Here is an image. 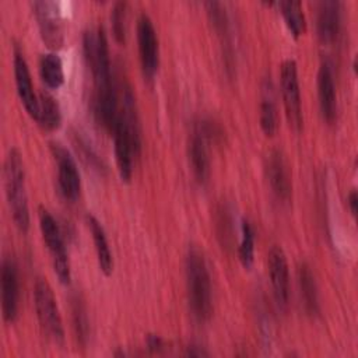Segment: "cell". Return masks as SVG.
<instances>
[{
  "instance_id": "obj_1",
  "label": "cell",
  "mask_w": 358,
  "mask_h": 358,
  "mask_svg": "<svg viewBox=\"0 0 358 358\" xmlns=\"http://www.w3.org/2000/svg\"><path fill=\"white\" fill-rule=\"evenodd\" d=\"M112 133L119 176L123 182H129L133 175L134 157L138 155L141 147L140 126L134 109V98L130 90L124 91L123 108L119 112V117Z\"/></svg>"
},
{
  "instance_id": "obj_2",
  "label": "cell",
  "mask_w": 358,
  "mask_h": 358,
  "mask_svg": "<svg viewBox=\"0 0 358 358\" xmlns=\"http://www.w3.org/2000/svg\"><path fill=\"white\" fill-rule=\"evenodd\" d=\"M186 282L193 316L199 322L208 320L213 312L210 273L203 253L196 248L189 249L186 256Z\"/></svg>"
},
{
  "instance_id": "obj_3",
  "label": "cell",
  "mask_w": 358,
  "mask_h": 358,
  "mask_svg": "<svg viewBox=\"0 0 358 358\" xmlns=\"http://www.w3.org/2000/svg\"><path fill=\"white\" fill-rule=\"evenodd\" d=\"M4 186L14 224L20 232L27 234L29 228V208L25 189V173L21 154L15 148L8 151L4 161Z\"/></svg>"
},
{
  "instance_id": "obj_4",
  "label": "cell",
  "mask_w": 358,
  "mask_h": 358,
  "mask_svg": "<svg viewBox=\"0 0 358 358\" xmlns=\"http://www.w3.org/2000/svg\"><path fill=\"white\" fill-rule=\"evenodd\" d=\"M39 227H41V232L46 243V248L50 253L55 274L57 275L62 284L64 285L70 284V280H71L70 263H69L64 241L62 236V231L56 220L53 218V215L43 207L39 208Z\"/></svg>"
},
{
  "instance_id": "obj_5",
  "label": "cell",
  "mask_w": 358,
  "mask_h": 358,
  "mask_svg": "<svg viewBox=\"0 0 358 358\" xmlns=\"http://www.w3.org/2000/svg\"><path fill=\"white\" fill-rule=\"evenodd\" d=\"M34 303L39 324L45 334L55 341L56 344L63 343L64 340V330L62 316L53 295V291L48 281L39 278L35 282L34 288Z\"/></svg>"
},
{
  "instance_id": "obj_6",
  "label": "cell",
  "mask_w": 358,
  "mask_h": 358,
  "mask_svg": "<svg viewBox=\"0 0 358 358\" xmlns=\"http://www.w3.org/2000/svg\"><path fill=\"white\" fill-rule=\"evenodd\" d=\"M280 84H281V94H282V101H284L288 122L294 129L299 130L302 127V105H301L298 69L294 60L288 59L281 64Z\"/></svg>"
},
{
  "instance_id": "obj_7",
  "label": "cell",
  "mask_w": 358,
  "mask_h": 358,
  "mask_svg": "<svg viewBox=\"0 0 358 358\" xmlns=\"http://www.w3.org/2000/svg\"><path fill=\"white\" fill-rule=\"evenodd\" d=\"M137 42L143 74L147 80H152L159 64V48L154 24L144 13L137 21Z\"/></svg>"
},
{
  "instance_id": "obj_8",
  "label": "cell",
  "mask_w": 358,
  "mask_h": 358,
  "mask_svg": "<svg viewBox=\"0 0 358 358\" xmlns=\"http://www.w3.org/2000/svg\"><path fill=\"white\" fill-rule=\"evenodd\" d=\"M50 150L57 166L59 189L66 200L74 201L78 199L81 190V180L76 161L62 144L50 143Z\"/></svg>"
},
{
  "instance_id": "obj_9",
  "label": "cell",
  "mask_w": 358,
  "mask_h": 358,
  "mask_svg": "<svg viewBox=\"0 0 358 358\" xmlns=\"http://www.w3.org/2000/svg\"><path fill=\"white\" fill-rule=\"evenodd\" d=\"M211 136V126L197 123L193 127L189 140V158L193 175L200 185H204L210 176V158L207 143Z\"/></svg>"
},
{
  "instance_id": "obj_10",
  "label": "cell",
  "mask_w": 358,
  "mask_h": 358,
  "mask_svg": "<svg viewBox=\"0 0 358 358\" xmlns=\"http://www.w3.org/2000/svg\"><path fill=\"white\" fill-rule=\"evenodd\" d=\"M32 8L46 46L50 49L60 48L63 43V24L57 6L50 1H36Z\"/></svg>"
},
{
  "instance_id": "obj_11",
  "label": "cell",
  "mask_w": 358,
  "mask_h": 358,
  "mask_svg": "<svg viewBox=\"0 0 358 358\" xmlns=\"http://www.w3.org/2000/svg\"><path fill=\"white\" fill-rule=\"evenodd\" d=\"M18 271L13 260L4 259L1 264V310L6 322L15 320L18 313Z\"/></svg>"
},
{
  "instance_id": "obj_12",
  "label": "cell",
  "mask_w": 358,
  "mask_h": 358,
  "mask_svg": "<svg viewBox=\"0 0 358 358\" xmlns=\"http://www.w3.org/2000/svg\"><path fill=\"white\" fill-rule=\"evenodd\" d=\"M268 274L275 301L285 306L289 295V273L285 253L280 246H273L268 252Z\"/></svg>"
},
{
  "instance_id": "obj_13",
  "label": "cell",
  "mask_w": 358,
  "mask_h": 358,
  "mask_svg": "<svg viewBox=\"0 0 358 358\" xmlns=\"http://www.w3.org/2000/svg\"><path fill=\"white\" fill-rule=\"evenodd\" d=\"M14 77L17 94L21 99V103L24 105L27 113L36 120L39 113V98L35 95L28 64L21 52L18 50H15L14 53Z\"/></svg>"
},
{
  "instance_id": "obj_14",
  "label": "cell",
  "mask_w": 358,
  "mask_h": 358,
  "mask_svg": "<svg viewBox=\"0 0 358 358\" xmlns=\"http://www.w3.org/2000/svg\"><path fill=\"white\" fill-rule=\"evenodd\" d=\"M316 28L322 43L330 45L337 41L341 28V6L338 1L319 3Z\"/></svg>"
},
{
  "instance_id": "obj_15",
  "label": "cell",
  "mask_w": 358,
  "mask_h": 358,
  "mask_svg": "<svg viewBox=\"0 0 358 358\" xmlns=\"http://www.w3.org/2000/svg\"><path fill=\"white\" fill-rule=\"evenodd\" d=\"M317 96L323 119L327 123L334 122L337 113L336 87L331 66L327 62H323L317 71Z\"/></svg>"
},
{
  "instance_id": "obj_16",
  "label": "cell",
  "mask_w": 358,
  "mask_h": 358,
  "mask_svg": "<svg viewBox=\"0 0 358 358\" xmlns=\"http://www.w3.org/2000/svg\"><path fill=\"white\" fill-rule=\"evenodd\" d=\"M267 176L273 192L280 200H288L291 194V182L284 157L280 151H273L267 164Z\"/></svg>"
},
{
  "instance_id": "obj_17",
  "label": "cell",
  "mask_w": 358,
  "mask_h": 358,
  "mask_svg": "<svg viewBox=\"0 0 358 358\" xmlns=\"http://www.w3.org/2000/svg\"><path fill=\"white\" fill-rule=\"evenodd\" d=\"M87 222H88V228L92 235L94 245H95L99 268L105 275H110L113 271V257H112V252H110L105 231H103L102 225L99 224V221L94 215H88Z\"/></svg>"
},
{
  "instance_id": "obj_18",
  "label": "cell",
  "mask_w": 358,
  "mask_h": 358,
  "mask_svg": "<svg viewBox=\"0 0 358 358\" xmlns=\"http://www.w3.org/2000/svg\"><path fill=\"white\" fill-rule=\"evenodd\" d=\"M260 126L266 136L271 137L275 134L277 123V108L274 102L273 84L270 80H266L262 85V99H260Z\"/></svg>"
},
{
  "instance_id": "obj_19",
  "label": "cell",
  "mask_w": 358,
  "mask_h": 358,
  "mask_svg": "<svg viewBox=\"0 0 358 358\" xmlns=\"http://www.w3.org/2000/svg\"><path fill=\"white\" fill-rule=\"evenodd\" d=\"M298 282L301 288V296L303 306L309 315H316L319 312V296L315 277L308 264L302 263L298 268Z\"/></svg>"
},
{
  "instance_id": "obj_20",
  "label": "cell",
  "mask_w": 358,
  "mask_h": 358,
  "mask_svg": "<svg viewBox=\"0 0 358 358\" xmlns=\"http://www.w3.org/2000/svg\"><path fill=\"white\" fill-rule=\"evenodd\" d=\"M39 73L43 84L50 90H57L64 83L63 63L56 53H46L41 57Z\"/></svg>"
},
{
  "instance_id": "obj_21",
  "label": "cell",
  "mask_w": 358,
  "mask_h": 358,
  "mask_svg": "<svg viewBox=\"0 0 358 358\" xmlns=\"http://www.w3.org/2000/svg\"><path fill=\"white\" fill-rule=\"evenodd\" d=\"M36 122L45 130H56L62 123V113L57 101L48 92H41L39 95V113Z\"/></svg>"
},
{
  "instance_id": "obj_22",
  "label": "cell",
  "mask_w": 358,
  "mask_h": 358,
  "mask_svg": "<svg viewBox=\"0 0 358 358\" xmlns=\"http://www.w3.org/2000/svg\"><path fill=\"white\" fill-rule=\"evenodd\" d=\"M278 7L281 10V15L285 21V25L294 38H299L306 28L305 15L302 13L301 3L298 1H280Z\"/></svg>"
},
{
  "instance_id": "obj_23",
  "label": "cell",
  "mask_w": 358,
  "mask_h": 358,
  "mask_svg": "<svg viewBox=\"0 0 358 358\" xmlns=\"http://www.w3.org/2000/svg\"><path fill=\"white\" fill-rule=\"evenodd\" d=\"M238 256L245 268H250L255 260V231L248 221L242 222V238L238 248Z\"/></svg>"
},
{
  "instance_id": "obj_24",
  "label": "cell",
  "mask_w": 358,
  "mask_h": 358,
  "mask_svg": "<svg viewBox=\"0 0 358 358\" xmlns=\"http://www.w3.org/2000/svg\"><path fill=\"white\" fill-rule=\"evenodd\" d=\"M206 8L214 29L218 32V35L225 36L228 34V17L222 4L217 1H208L206 3Z\"/></svg>"
},
{
  "instance_id": "obj_25",
  "label": "cell",
  "mask_w": 358,
  "mask_h": 358,
  "mask_svg": "<svg viewBox=\"0 0 358 358\" xmlns=\"http://www.w3.org/2000/svg\"><path fill=\"white\" fill-rule=\"evenodd\" d=\"M73 320H74V329L77 338L85 344L87 337H88V320H87V313L85 308L81 301L74 299L73 302Z\"/></svg>"
},
{
  "instance_id": "obj_26",
  "label": "cell",
  "mask_w": 358,
  "mask_h": 358,
  "mask_svg": "<svg viewBox=\"0 0 358 358\" xmlns=\"http://www.w3.org/2000/svg\"><path fill=\"white\" fill-rule=\"evenodd\" d=\"M112 31L119 43L124 42L126 35V3H116L112 11Z\"/></svg>"
},
{
  "instance_id": "obj_27",
  "label": "cell",
  "mask_w": 358,
  "mask_h": 358,
  "mask_svg": "<svg viewBox=\"0 0 358 358\" xmlns=\"http://www.w3.org/2000/svg\"><path fill=\"white\" fill-rule=\"evenodd\" d=\"M147 347L152 352H158L164 348V340L157 334H150L147 337Z\"/></svg>"
},
{
  "instance_id": "obj_28",
  "label": "cell",
  "mask_w": 358,
  "mask_h": 358,
  "mask_svg": "<svg viewBox=\"0 0 358 358\" xmlns=\"http://www.w3.org/2000/svg\"><path fill=\"white\" fill-rule=\"evenodd\" d=\"M347 203H348V207H350V211L352 215L357 214V203H358V199H357V193L355 190H351L348 197H347Z\"/></svg>"
},
{
  "instance_id": "obj_29",
  "label": "cell",
  "mask_w": 358,
  "mask_h": 358,
  "mask_svg": "<svg viewBox=\"0 0 358 358\" xmlns=\"http://www.w3.org/2000/svg\"><path fill=\"white\" fill-rule=\"evenodd\" d=\"M186 355H189V357H207L208 352L204 351V350H203L201 347H199V345H190V347L187 348V351H186Z\"/></svg>"
}]
</instances>
